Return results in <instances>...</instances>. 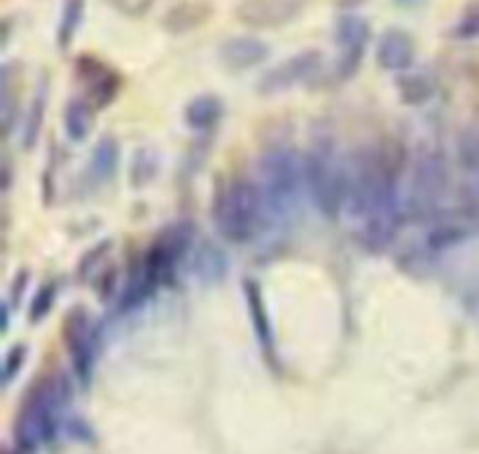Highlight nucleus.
Masks as SVG:
<instances>
[{"mask_svg":"<svg viewBox=\"0 0 479 454\" xmlns=\"http://www.w3.org/2000/svg\"><path fill=\"white\" fill-rule=\"evenodd\" d=\"M318 68H321V55H318V52L314 50L300 52V55L281 61L278 66L269 68L260 80V92L262 94L288 92V89L311 80Z\"/></svg>","mask_w":479,"mask_h":454,"instance_id":"5","label":"nucleus"},{"mask_svg":"<svg viewBox=\"0 0 479 454\" xmlns=\"http://www.w3.org/2000/svg\"><path fill=\"white\" fill-rule=\"evenodd\" d=\"M306 192L318 214L327 220L339 218L349 202L351 165L333 136H316L304 153Z\"/></svg>","mask_w":479,"mask_h":454,"instance_id":"1","label":"nucleus"},{"mask_svg":"<svg viewBox=\"0 0 479 454\" xmlns=\"http://www.w3.org/2000/svg\"><path fill=\"white\" fill-rule=\"evenodd\" d=\"M449 166L444 153L435 146L416 150L409 166V183L404 192V214L412 223H433L442 214L447 197Z\"/></svg>","mask_w":479,"mask_h":454,"instance_id":"4","label":"nucleus"},{"mask_svg":"<svg viewBox=\"0 0 479 454\" xmlns=\"http://www.w3.org/2000/svg\"><path fill=\"white\" fill-rule=\"evenodd\" d=\"M120 162V146L113 138H101L92 153V174L98 181H108Z\"/></svg>","mask_w":479,"mask_h":454,"instance_id":"16","label":"nucleus"},{"mask_svg":"<svg viewBox=\"0 0 479 454\" xmlns=\"http://www.w3.org/2000/svg\"><path fill=\"white\" fill-rule=\"evenodd\" d=\"M64 333L77 370H80V375H87L89 368L94 366V356H96V323H94V318L85 309H75V312H71L68 318H65Z\"/></svg>","mask_w":479,"mask_h":454,"instance_id":"6","label":"nucleus"},{"mask_svg":"<svg viewBox=\"0 0 479 454\" xmlns=\"http://www.w3.org/2000/svg\"><path fill=\"white\" fill-rule=\"evenodd\" d=\"M244 296H245V305H248V314L253 318V328H255L257 339H260L262 347L272 349L274 347V333H272V321H269L267 307H264V300H262V290L255 281H245L244 284Z\"/></svg>","mask_w":479,"mask_h":454,"instance_id":"12","label":"nucleus"},{"mask_svg":"<svg viewBox=\"0 0 479 454\" xmlns=\"http://www.w3.org/2000/svg\"><path fill=\"white\" fill-rule=\"evenodd\" d=\"M334 40L339 45V68L344 76H351L363 59V52L370 40V26L358 15H346L337 22Z\"/></svg>","mask_w":479,"mask_h":454,"instance_id":"7","label":"nucleus"},{"mask_svg":"<svg viewBox=\"0 0 479 454\" xmlns=\"http://www.w3.org/2000/svg\"><path fill=\"white\" fill-rule=\"evenodd\" d=\"M300 0H244L236 17L253 28H276L294 19Z\"/></svg>","mask_w":479,"mask_h":454,"instance_id":"8","label":"nucleus"},{"mask_svg":"<svg viewBox=\"0 0 479 454\" xmlns=\"http://www.w3.org/2000/svg\"><path fill=\"white\" fill-rule=\"evenodd\" d=\"M398 89L404 104H424V101H428V96L433 94L435 85H433L431 77L409 76V77H400Z\"/></svg>","mask_w":479,"mask_h":454,"instance_id":"18","label":"nucleus"},{"mask_svg":"<svg viewBox=\"0 0 479 454\" xmlns=\"http://www.w3.org/2000/svg\"><path fill=\"white\" fill-rule=\"evenodd\" d=\"M220 117H223V104H220L218 96H213V94H202V96H196V99H192L185 108L187 126H192L196 132L211 129Z\"/></svg>","mask_w":479,"mask_h":454,"instance_id":"14","label":"nucleus"},{"mask_svg":"<svg viewBox=\"0 0 479 454\" xmlns=\"http://www.w3.org/2000/svg\"><path fill=\"white\" fill-rule=\"evenodd\" d=\"M24 356H26V347H22V345L12 347V349L7 351V356H5V382H12L15 372L22 370Z\"/></svg>","mask_w":479,"mask_h":454,"instance_id":"20","label":"nucleus"},{"mask_svg":"<svg viewBox=\"0 0 479 454\" xmlns=\"http://www.w3.org/2000/svg\"><path fill=\"white\" fill-rule=\"evenodd\" d=\"M376 64L391 73L407 71L414 64V40L400 28L386 31L376 45Z\"/></svg>","mask_w":479,"mask_h":454,"instance_id":"9","label":"nucleus"},{"mask_svg":"<svg viewBox=\"0 0 479 454\" xmlns=\"http://www.w3.org/2000/svg\"><path fill=\"white\" fill-rule=\"evenodd\" d=\"M269 59V47L262 40L251 38V35H239V38H229L220 47V61L229 71H248L257 66L262 61Z\"/></svg>","mask_w":479,"mask_h":454,"instance_id":"10","label":"nucleus"},{"mask_svg":"<svg viewBox=\"0 0 479 454\" xmlns=\"http://www.w3.org/2000/svg\"><path fill=\"white\" fill-rule=\"evenodd\" d=\"M82 12H85V0H65L64 10H61V22H59V45L68 47L73 40V35L77 34L82 22Z\"/></svg>","mask_w":479,"mask_h":454,"instance_id":"17","label":"nucleus"},{"mask_svg":"<svg viewBox=\"0 0 479 454\" xmlns=\"http://www.w3.org/2000/svg\"><path fill=\"white\" fill-rule=\"evenodd\" d=\"M257 171L267 214L276 220L290 218L306 192L304 157L288 143H276L260 155Z\"/></svg>","mask_w":479,"mask_h":454,"instance_id":"3","label":"nucleus"},{"mask_svg":"<svg viewBox=\"0 0 479 454\" xmlns=\"http://www.w3.org/2000/svg\"><path fill=\"white\" fill-rule=\"evenodd\" d=\"M395 3L403 7H419V5H424L425 0H395Z\"/></svg>","mask_w":479,"mask_h":454,"instance_id":"21","label":"nucleus"},{"mask_svg":"<svg viewBox=\"0 0 479 454\" xmlns=\"http://www.w3.org/2000/svg\"><path fill=\"white\" fill-rule=\"evenodd\" d=\"M213 223L229 244H248L255 239L267 216L264 197L255 181L236 176L218 186L213 195Z\"/></svg>","mask_w":479,"mask_h":454,"instance_id":"2","label":"nucleus"},{"mask_svg":"<svg viewBox=\"0 0 479 454\" xmlns=\"http://www.w3.org/2000/svg\"><path fill=\"white\" fill-rule=\"evenodd\" d=\"M192 267H195V274L199 277V281H204V284H218V281L225 279V274H227V256H225L220 247H215L211 241H204L202 247L196 248Z\"/></svg>","mask_w":479,"mask_h":454,"instance_id":"11","label":"nucleus"},{"mask_svg":"<svg viewBox=\"0 0 479 454\" xmlns=\"http://www.w3.org/2000/svg\"><path fill=\"white\" fill-rule=\"evenodd\" d=\"M92 106L85 99H73L71 104L65 106L64 126L68 138H71V141H85L89 129H92Z\"/></svg>","mask_w":479,"mask_h":454,"instance_id":"15","label":"nucleus"},{"mask_svg":"<svg viewBox=\"0 0 479 454\" xmlns=\"http://www.w3.org/2000/svg\"><path fill=\"white\" fill-rule=\"evenodd\" d=\"M80 77L85 80V85H87L89 96L96 99L101 106L108 104L115 96V76L104 64H98V61L94 59H82Z\"/></svg>","mask_w":479,"mask_h":454,"instance_id":"13","label":"nucleus"},{"mask_svg":"<svg viewBox=\"0 0 479 454\" xmlns=\"http://www.w3.org/2000/svg\"><path fill=\"white\" fill-rule=\"evenodd\" d=\"M55 298H56V286L45 284L43 288L38 290L35 300L31 302V314H28V318H31L33 323L43 321V318L49 314V309H52V305H55Z\"/></svg>","mask_w":479,"mask_h":454,"instance_id":"19","label":"nucleus"}]
</instances>
